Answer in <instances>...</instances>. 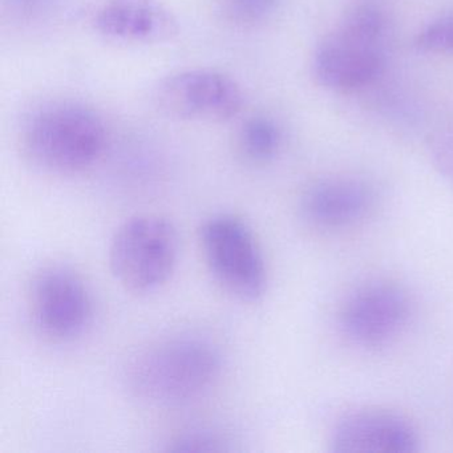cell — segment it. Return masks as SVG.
<instances>
[{"label":"cell","instance_id":"cell-1","mask_svg":"<svg viewBox=\"0 0 453 453\" xmlns=\"http://www.w3.org/2000/svg\"><path fill=\"white\" fill-rule=\"evenodd\" d=\"M222 357L200 336H174L140 352L127 368L129 391L163 407L187 404L203 396L221 373Z\"/></svg>","mask_w":453,"mask_h":453},{"label":"cell","instance_id":"cell-2","mask_svg":"<svg viewBox=\"0 0 453 453\" xmlns=\"http://www.w3.org/2000/svg\"><path fill=\"white\" fill-rule=\"evenodd\" d=\"M388 17L376 0L351 4L314 57V75L326 88L357 91L372 86L387 63Z\"/></svg>","mask_w":453,"mask_h":453},{"label":"cell","instance_id":"cell-3","mask_svg":"<svg viewBox=\"0 0 453 453\" xmlns=\"http://www.w3.org/2000/svg\"><path fill=\"white\" fill-rule=\"evenodd\" d=\"M104 145L102 119L75 103L44 107L31 119L23 137L27 157L39 168L55 173L88 168L100 157Z\"/></svg>","mask_w":453,"mask_h":453},{"label":"cell","instance_id":"cell-4","mask_svg":"<svg viewBox=\"0 0 453 453\" xmlns=\"http://www.w3.org/2000/svg\"><path fill=\"white\" fill-rule=\"evenodd\" d=\"M179 235L168 219L140 214L127 219L113 234L108 251L115 280L134 294L158 290L173 274Z\"/></svg>","mask_w":453,"mask_h":453},{"label":"cell","instance_id":"cell-5","mask_svg":"<svg viewBox=\"0 0 453 453\" xmlns=\"http://www.w3.org/2000/svg\"><path fill=\"white\" fill-rule=\"evenodd\" d=\"M200 241L209 272L225 293L242 302L264 296L266 264L245 221L233 214H214L201 226Z\"/></svg>","mask_w":453,"mask_h":453},{"label":"cell","instance_id":"cell-6","mask_svg":"<svg viewBox=\"0 0 453 453\" xmlns=\"http://www.w3.org/2000/svg\"><path fill=\"white\" fill-rule=\"evenodd\" d=\"M30 307L36 327L57 341L76 338L91 322V293L83 278L65 265L42 267L34 275Z\"/></svg>","mask_w":453,"mask_h":453},{"label":"cell","instance_id":"cell-7","mask_svg":"<svg viewBox=\"0 0 453 453\" xmlns=\"http://www.w3.org/2000/svg\"><path fill=\"white\" fill-rule=\"evenodd\" d=\"M156 107L182 120L226 121L243 107V94L230 76L211 70H190L164 79L153 92Z\"/></svg>","mask_w":453,"mask_h":453},{"label":"cell","instance_id":"cell-8","mask_svg":"<svg viewBox=\"0 0 453 453\" xmlns=\"http://www.w3.org/2000/svg\"><path fill=\"white\" fill-rule=\"evenodd\" d=\"M410 296L402 286L376 280L355 290L342 307L344 336L355 346L378 349L391 344L410 322Z\"/></svg>","mask_w":453,"mask_h":453},{"label":"cell","instance_id":"cell-9","mask_svg":"<svg viewBox=\"0 0 453 453\" xmlns=\"http://www.w3.org/2000/svg\"><path fill=\"white\" fill-rule=\"evenodd\" d=\"M334 453H416L415 426L391 411L365 408L342 416L330 432Z\"/></svg>","mask_w":453,"mask_h":453},{"label":"cell","instance_id":"cell-10","mask_svg":"<svg viewBox=\"0 0 453 453\" xmlns=\"http://www.w3.org/2000/svg\"><path fill=\"white\" fill-rule=\"evenodd\" d=\"M372 185L354 177L314 182L301 201L304 219L322 229H346L365 221L376 206Z\"/></svg>","mask_w":453,"mask_h":453},{"label":"cell","instance_id":"cell-11","mask_svg":"<svg viewBox=\"0 0 453 453\" xmlns=\"http://www.w3.org/2000/svg\"><path fill=\"white\" fill-rule=\"evenodd\" d=\"M95 23L100 33L123 41H157L176 31V20L158 0H107Z\"/></svg>","mask_w":453,"mask_h":453},{"label":"cell","instance_id":"cell-12","mask_svg":"<svg viewBox=\"0 0 453 453\" xmlns=\"http://www.w3.org/2000/svg\"><path fill=\"white\" fill-rule=\"evenodd\" d=\"M282 142L280 128L266 118L246 121L240 134V147L246 158L264 163L277 155Z\"/></svg>","mask_w":453,"mask_h":453},{"label":"cell","instance_id":"cell-13","mask_svg":"<svg viewBox=\"0 0 453 453\" xmlns=\"http://www.w3.org/2000/svg\"><path fill=\"white\" fill-rule=\"evenodd\" d=\"M415 47L418 51L432 54L453 52V12L424 26L416 35Z\"/></svg>","mask_w":453,"mask_h":453},{"label":"cell","instance_id":"cell-14","mask_svg":"<svg viewBox=\"0 0 453 453\" xmlns=\"http://www.w3.org/2000/svg\"><path fill=\"white\" fill-rule=\"evenodd\" d=\"M278 0H221L222 12L230 22L254 26L274 12Z\"/></svg>","mask_w":453,"mask_h":453},{"label":"cell","instance_id":"cell-15","mask_svg":"<svg viewBox=\"0 0 453 453\" xmlns=\"http://www.w3.org/2000/svg\"><path fill=\"white\" fill-rule=\"evenodd\" d=\"M432 157L445 181L453 188V128L442 132L434 139Z\"/></svg>","mask_w":453,"mask_h":453},{"label":"cell","instance_id":"cell-16","mask_svg":"<svg viewBox=\"0 0 453 453\" xmlns=\"http://www.w3.org/2000/svg\"><path fill=\"white\" fill-rule=\"evenodd\" d=\"M39 0H17V4H22V6L31 7L34 4H38Z\"/></svg>","mask_w":453,"mask_h":453}]
</instances>
